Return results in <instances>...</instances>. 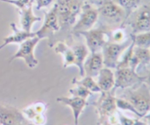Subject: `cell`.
Segmentation results:
<instances>
[{
    "label": "cell",
    "mask_w": 150,
    "mask_h": 125,
    "mask_svg": "<svg viewBox=\"0 0 150 125\" xmlns=\"http://www.w3.org/2000/svg\"><path fill=\"white\" fill-rule=\"evenodd\" d=\"M125 89L119 97L130 102L139 114L142 117H145L149 114L150 107L149 82H142Z\"/></svg>",
    "instance_id": "obj_1"
},
{
    "label": "cell",
    "mask_w": 150,
    "mask_h": 125,
    "mask_svg": "<svg viewBox=\"0 0 150 125\" xmlns=\"http://www.w3.org/2000/svg\"><path fill=\"white\" fill-rule=\"evenodd\" d=\"M86 0H57V14L60 29L72 26Z\"/></svg>",
    "instance_id": "obj_2"
},
{
    "label": "cell",
    "mask_w": 150,
    "mask_h": 125,
    "mask_svg": "<svg viewBox=\"0 0 150 125\" xmlns=\"http://www.w3.org/2000/svg\"><path fill=\"white\" fill-rule=\"evenodd\" d=\"M100 98L93 105L98 114V124H107L117 112L115 94L111 91L101 92Z\"/></svg>",
    "instance_id": "obj_3"
},
{
    "label": "cell",
    "mask_w": 150,
    "mask_h": 125,
    "mask_svg": "<svg viewBox=\"0 0 150 125\" xmlns=\"http://www.w3.org/2000/svg\"><path fill=\"white\" fill-rule=\"evenodd\" d=\"M115 83L111 92L115 94L118 88L125 89L142 82H149V76H141L131 67L116 68L114 73Z\"/></svg>",
    "instance_id": "obj_4"
},
{
    "label": "cell",
    "mask_w": 150,
    "mask_h": 125,
    "mask_svg": "<svg viewBox=\"0 0 150 125\" xmlns=\"http://www.w3.org/2000/svg\"><path fill=\"white\" fill-rule=\"evenodd\" d=\"M131 43V39H127L122 43H114L108 41L101 50L103 64L109 68H115L125 49Z\"/></svg>",
    "instance_id": "obj_5"
},
{
    "label": "cell",
    "mask_w": 150,
    "mask_h": 125,
    "mask_svg": "<svg viewBox=\"0 0 150 125\" xmlns=\"http://www.w3.org/2000/svg\"><path fill=\"white\" fill-rule=\"evenodd\" d=\"M90 2L95 5L98 15L114 22L118 23L122 21V25H124L125 12L113 0H92Z\"/></svg>",
    "instance_id": "obj_6"
},
{
    "label": "cell",
    "mask_w": 150,
    "mask_h": 125,
    "mask_svg": "<svg viewBox=\"0 0 150 125\" xmlns=\"http://www.w3.org/2000/svg\"><path fill=\"white\" fill-rule=\"evenodd\" d=\"M60 29L57 14V8L56 3L52 8L45 13L43 23L40 29L35 32L36 36L40 40L48 38V44L50 47L53 46V37L54 34Z\"/></svg>",
    "instance_id": "obj_7"
},
{
    "label": "cell",
    "mask_w": 150,
    "mask_h": 125,
    "mask_svg": "<svg viewBox=\"0 0 150 125\" xmlns=\"http://www.w3.org/2000/svg\"><path fill=\"white\" fill-rule=\"evenodd\" d=\"M79 14V19L71 27V32L75 34L92 29L99 16L97 8L87 3L83 4Z\"/></svg>",
    "instance_id": "obj_8"
},
{
    "label": "cell",
    "mask_w": 150,
    "mask_h": 125,
    "mask_svg": "<svg viewBox=\"0 0 150 125\" xmlns=\"http://www.w3.org/2000/svg\"><path fill=\"white\" fill-rule=\"evenodd\" d=\"M40 39L36 36L29 38L19 44L16 52L9 58L10 63L16 58H22L26 65L30 68H35L38 64V61L34 54V50Z\"/></svg>",
    "instance_id": "obj_9"
},
{
    "label": "cell",
    "mask_w": 150,
    "mask_h": 125,
    "mask_svg": "<svg viewBox=\"0 0 150 125\" xmlns=\"http://www.w3.org/2000/svg\"><path fill=\"white\" fill-rule=\"evenodd\" d=\"M79 34L84 37L87 47L91 53L101 52L103 46L108 40L107 32L101 28H92L80 32Z\"/></svg>",
    "instance_id": "obj_10"
},
{
    "label": "cell",
    "mask_w": 150,
    "mask_h": 125,
    "mask_svg": "<svg viewBox=\"0 0 150 125\" xmlns=\"http://www.w3.org/2000/svg\"><path fill=\"white\" fill-rule=\"evenodd\" d=\"M22 111L0 102V124H30Z\"/></svg>",
    "instance_id": "obj_11"
},
{
    "label": "cell",
    "mask_w": 150,
    "mask_h": 125,
    "mask_svg": "<svg viewBox=\"0 0 150 125\" xmlns=\"http://www.w3.org/2000/svg\"><path fill=\"white\" fill-rule=\"evenodd\" d=\"M47 106L45 102L38 101L25 107L22 112L31 124H43L46 121L45 113Z\"/></svg>",
    "instance_id": "obj_12"
},
{
    "label": "cell",
    "mask_w": 150,
    "mask_h": 125,
    "mask_svg": "<svg viewBox=\"0 0 150 125\" xmlns=\"http://www.w3.org/2000/svg\"><path fill=\"white\" fill-rule=\"evenodd\" d=\"M132 34L149 32L150 30L149 6L145 5L140 7L133 21L131 23Z\"/></svg>",
    "instance_id": "obj_13"
},
{
    "label": "cell",
    "mask_w": 150,
    "mask_h": 125,
    "mask_svg": "<svg viewBox=\"0 0 150 125\" xmlns=\"http://www.w3.org/2000/svg\"><path fill=\"white\" fill-rule=\"evenodd\" d=\"M103 66L101 52L91 53L87 58H86L83 64L84 75L96 77Z\"/></svg>",
    "instance_id": "obj_14"
},
{
    "label": "cell",
    "mask_w": 150,
    "mask_h": 125,
    "mask_svg": "<svg viewBox=\"0 0 150 125\" xmlns=\"http://www.w3.org/2000/svg\"><path fill=\"white\" fill-rule=\"evenodd\" d=\"M10 27L12 32L3 39V43L0 45V50L9 44H20L28 39L36 36L35 32H27L21 28L19 29L13 22L10 23Z\"/></svg>",
    "instance_id": "obj_15"
},
{
    "label": "cell",
    "mask_w": 150,
    "mask_h": 125,
    "mask_svg": "<svg viewBox=\"0 0 150 125\" xmlns=\"http://www.w3.org/2000/svg\"><path fill=\"white\" fill-rule=\"evenodd\" d=\"M56 101L67 105L71 108L74 123L77 124L79 123V118L87 105L86 100L79 97L72 96L71 97H58L56 99Z\"/></svg>",
    "instance_id": "obj_16"
},
{
    "label": "cell",
    "mask_w": 150,
    "mask_h": 125,
    "mask_svg": "<svg viewBox=\"0 0 150 125\" xmlns=\"http://www.w3.org/2000/svg\"><path fill=\"white\" fill-rule=\"evenodd\" d=\"M97 77V84L101 92L111 91L114 86V73L111 68L103 67L100 71Z\"/></svg>",
    "instance_id": "obj_17"
},
{
    "label": "cell",
    "mask_w": 150,
    "mask_h": 125,
    "mask_svg": "<svg viewBox=\"0 0 150 125\" xmlns=\"http://www.w3.org/2000/svg\"><path fill=\"white\" fill-rule=\"evenodd\" d=\"M19 13L21 29L27 32H32L31 29L33 25L35 22L41 20V18L39 16H37L34 14L32 6L19 9Z\"/></svg>",
    "instance_id": "obj_18"
},
{
    "label": "cell",
    "mask_w": 150,
    "mask_h": 125,
    "mask_svg": "<svg viewBox=\"0 0 150 125\" xmlns=\"http://www.w3.org/2000/svg\"><path fill=\"white\" fill-rule=\"evenodd\" d=\"M53 47H54V50L56 53L62 55L64 68L74 65L75 54L72 46H70L64 42L59 41Z\"/></svg>",
    "instance_id": "obj_19"
},
{
    "label": "cell",
    "mask_w": 150,
    "mask_h": 125,
    "mask_svg": "<svg viewBox=\"0 0 150 125\" xmlns=\"http://www.w3.org/2000/svg\"><path fill=\"white\" fill-rule=\"evenodd\" d=\"M150 60L149 48H141L134 46L132 65L137 70V68L141 64L149 68Z\"/></svg>",
    "instance_id": "obj_20"
},
{
    "label": "cell",
    "mask_w": 150,
    "mask_h": 125,
    "mask_svg": "<svg viewBox=\"0 0 150 125\" xmlns=\"http://www.w3.org/2000/svg\"><path fill=\"white\" fill-rule=\"evenodd\" d=\"M72 48L75 54L74 65L79 68L81 77H84L83 64L88 53V48L83 44H79L73 46Z\"/></svg>",
    "instance_id": "obj_21"
},
{
    "label": "cell",
    "mask_w": 150,
    "mask_h": 125,
    "mask_svg": "<svg viewBox=\"0 0 150 125\" xmlns=\"http://www.w3.org/2000/svg\"><path fill=\"white\" fill-rule=\"evenodd\" d=\"M125 12V18L124 25L131 14L139 8L141 0H113Z\"/></svg>",
    "instance_id": "obj_22"
},
{
    "label": "cell",
    "mask_w": 150,
    "mask_h": 125,
    "mask_svg": "<svg viewBox=\"0 0 150 125\" xmlns=\"http://www.w3.org/2000/svg\"><path fill=\"white\" fill-rule=\"evenodd\" d=\"M71 82L74 85H80L88 89L90 92L97 93L101 92V90L97 85V82L94 80L93 78L90 76H85L81 79H77L74 77L72 79Z\"/></svg>",
    "instance_id": "obj_23"
},
{
    "label": "cell",
    "mask_w": 150,
    "mask_h": 125,
    "mask_svg": "<svg viewBox=\"0 0 150 125\" xmlns=\"http://www.w3.org/2000/svg\"><path fill=\"white\" fill-rule=\"evenodd\" d=\"M130 37L134 42V46L141 48H149L150 32H145L137 34L131 33Z\"/></svg>",
    "instance_id": "obj_24"
},
{
    "label": "cell",
    "mask_w": 150,
    "mask_h": 125,
    "mask_svg": "<svg viewBox=\"0 0 150 125\" xmlns=\"http://www.w3.org/2000/svg\"><path fill=\"white\" fill-rule=\"evenodd\" d=\"M124 25H121L112 30L108 35V41L114 43H122L126 39V33L124 28Z\"/></svg>",
    "instance_id": "obj_25"
},
{
    "label": "cell",
    "mask_w": 150,
    "mask_h": 125,
    "mask_svg": "<svg viewBox=\"0 0 150 125\" xmlns=\"http://www.w3.org/2000/svg\"><path fill=\"white\" fill-rule=\"evenodd\" d=\"M115 104L117 109H119L121 110H122L129 111L135 114L138 117L142 118V117L139 114V113L137 111L132 104L128 100L120 97H115Z\"/></svg>",
    "instance_id": "obj_26"
},
{
    "label": "cell",
    "mask_w": 150,
    "mask_h": 125,
    "mask_svg": "<svg viewBox=\"0 0 150 125\" xmlns=\"http://www.w3.org/2000/svg\"><path fill=\"white\" fill-rule=\"evenodd\" d=\"M76 85V86L74 88H71L69 90V93L71 95V96L79 97L86 100L87 98L91 94V92L83 86L80 85Z\"/></svg>",
    "instance_id": "obj_27"
},
{
    "label": "cell",
    "mask_w": 150,
    "mask_h": 125,
    "mask_svg": "<svg viewBox=\"0 0 150 125\" xmlns=\"http://www.w3.org/2000/svg\"><path fill=\"white\" fill-rule=\"evenodd\" d=\"M118 123L121 124H145V122L139 120L138 119L129 118L125 116L120 110H117Z\"/></svg>",
    "instance_id": "obj_28"
},
{
    "label": "cell",
    "mask_w": 150,
    "mask_h": 125,
    "mask_svg": "<svg viewBox=\"0 0 150 125\" xmlns=\"http://www.w3.org/2000/svg\"><path fill=\"white\" fill-rule=\"evenodd\" d=\"M36 1V9L40 10L49 6L54 0H35Z\"/></svg>",
    "instance_id": "obj_29"
},
{
    "label": "cell",
    "mask_w": 150,
    "mask_h": 125,
    "mask_svg": "<svg viewBox=\"0 0 150 125\" xmlns=\"http://www.w3.org/2000/svg\"><path fill=\"white\" fill-rule=\"evenodd\" d=\"M89 1H92V0H89Z\"/></svg>",
    "instance_id": "obj_30"
},
{
    "label": "cell",
    "mask_w": 150,
    "mask_h": 125,
    "mask_svg": "<svg viewBox=\"0 0 150 125\" xmlns=\"http://www.w3.org/2000/svg\"><path fill=\"white\" fill-rule=\"evenodd\" d=\"M33 1H35V0H33Z\"/></svg>",
    "instance_id": "obj_31"
}]
</instances>
